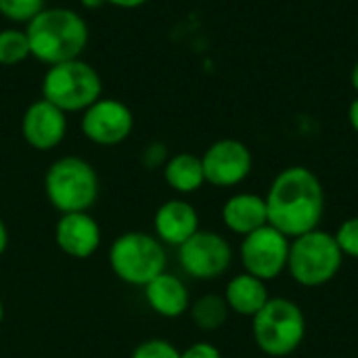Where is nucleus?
Returning <instances> with one entry per match:
<instances>
[{
    "instance_id": "nucleus-13",
    "label": "nucleus",
    "mask_w": 358,
    "mask_h": 358,
    "mask_svg": "<svg viewBox=\"0 0 358 358\" xmlns=\"http://www.w3.org/2000/svg\"><path fill=\"white\" fill-rule=\"evenodd\" d=\"M57 248L73 260L92 258L103 241V231L90 212H69L61 214L55 224Z\"/></svg>"
},
{
    "instance_id": "nucleus-32",
    "label": "nucleus",
    "mask_w": 358,
    "mask_h": 358,
    "mask_svg": "<svg viewBox=\"0 0 358 358\" xmlns=\"http://www.w3.org/2000/svg\"><path fill=\"white\" fill-rule=\"evenodd\" d=\"M357 36H358V23H357Z\"/></svg>"
},
{
    "instance_id": "nucleus-3",
    "label": "nucleus",
    "mask_w": 358,
    "mask_h": 358,
    "mask_svg": "<svg viewBox=\"0 0 358 358\" xmlns=\"http://www.w3.org/2000/svg\"><path fill=\"white\" fill-rule=\"evenodd\" d=\"M101 191L99 174L78 155L55 159L44 174V195L59 214L90 212Z\"/></svg>"
},
{
    "instance_id": "nucleus-12",
    "label": "nucleus",
    "mask_w": 358,
    "mask_h": 358,
    "mask_svg": "<svg viewBox=\"0 0 358 358\" xmlns=\"http://www.w3.org/2000/svg\"><path fill=\"white\" fill-rule=\"evenodd\" d=\"M23 141L36 151L57 149L67 134V113L46 99L34 101L21 117Z\"/></svg>"
},
{
    "instance_id": "nucleus-20",
    "label": "nucleus",
    "mask_w": 358,
    "mask_h": 358,
    "mask_svg": "<svg viewBox=\"0 0 358 358\" xmlns=\"http://www.w3.org/2000/svg\"><path fill=\"white\" fill-rule=\"evenodd\" d=\"M27 57H31V50L25 29L19 27L0 29V65L15 67L21 65Z\"/></svg>"
},
{
    "instance_id": "nucleus-6",
    "label": "nucleus",
    "mask_w": 358,
    "mask_h": 358,
    "mask_svg": "<svg viewBox=\"0 0 358 358\" xmlns=\"http://www.w3.org/2000/svg\"><path fill=\"white\" fill-rule=\"evenodd\" d=\"M344 254L340 252L334 233L315 229L289 243L287 275L302 287H323L342 271Z\"/></svg>"
},
{
    "instance_id": "nucleus-8",
    "label": "nucleus",
    "mask_w": 358,
    "mask_h": 358,
    "mask_svg": "<svg viewBox=\"0 0 358 358\" xmlns=\"http://www.w3.org/2000/svg\"><path fill=\"white\" fill-rule=\"evenodd\" d=\"M289 243L292 239L271 224L241 237L239 260L243 273H250L264 283L279 279L287 271Z\"/></svg>"
},
{
    "instance_id": "nucleus-10",
    "label": "nucleus",
    "mask_w": 358,
    "mask_h": 358,
    "mask_svg": "<svg viewBox=\"0 0 358 358\" xmlns=\"http://www.w3.org/2000/svg\"><path fill=\"white\" fill-rule=\"evenodd\" d=\"M206 185L218 189L239 187L254 168V157L250 147L239 138H220L214 141L201 155Z\"/></svg>"
},
{
    "instance_id": "nucleus-15",
    "label": "nucleus",
    "mask_w": 358,
    "mask_h": 358,
    "mask_svg": "<svg viewBox=\"0 0 358 358\" xmlns=\"http://www.w3.org/2000/svg\"><path fill=\"white\" fill-rule=\"evenodd\" d=\"M143 294L147 306L164 319H178L191 308V294L187 283L178 275L168 271L147 283L143 287Z\"/></svg>"
},
{
    "instance_id": "nucleus-2",
    "label": "nucleus",
    "mask_w": 358,
    "mask_h": 358,
    "mask_svg": "<svg viewBox=\"0 0 358 358\" xmlns=\"http://www.w3.org/2000/svg\"><path fill=\"white\" fill-rule=\"evenodd\" d=\"M31 57L50 65L80 59L88 46V23L84 17L65 6L42 8L29 23H25Z\"/></svg>"
},
{
    "instance_id": "nucleus-14",
    "label": "nucleus",
    "mask_w": 358,
    "mask_h": 358,
    "mask_svg": "<svg viewBox=\"0 0 358 358\" xmlns=\"http://www.w3.org/2000/svg\"><path fill=\"white\" fill-rule=\"evenodd\" d=\"M199 231V214L195 206L182 197L164 201L153 214V235L166 248H180Z\"/></svg>"
},
{
    "instance_id": "nucleus-18",
    "label": "nucleus",
    "mask_w": 358,
    "mask_h": 358,
    "mask_svg": "<svg viewBox=\"0 0 358 358\" xmlns=\"http://www.w3.org/2000/svg\"><path fill=\"white\" fill-rule=\"evenodd\" d=\"M164 180L178 195H193L206 185L201 155L180 151L168 157L164 164Z\"/></svg>"
},
{
    "instance_id": "nucleus-25",
    "label": "nucleus",
    "mask_w": 358,
    "mask_h": 358,
    "mask_svg": "<svg viewBox=\"0 0 358 358\" xmlns=\"http://www.w3.org/2000/svg\"><path fill=\"white\" fill-rule=\"evenodd\" d=\"M180 358H222V352L210 342H195L180 350Z\"/></svg>"
},
{
    "instance_id": "nucleus-4",
    "label": "nucleus",
    "mask_w": 358,
    "mask_h": 358,
    "mask_svg": "<svg viewBox=\"0 0 358 358\" xmlns=\"http://www.w3.org/2000/svg\"><path fill=\"white\" fill-rule=\"evenodd\" d=\"M252 338L256 348L266 357L294 355L306 338L304 310L289 298H271L260 313L252 317Z\"/></svg>"
},
{
    "instance_id": "nucleus-30",
    "label": "nucleus",
    "mask_w": 358,
    "mask_h": 358,
    "mask_svg": "<svg viewBox=\"0 0 358 358\" xmlns=\"http://www.w3.org/2000/svg\"><path fill=\"white\" fill-rule=\"evenodd\" d=\"M80 4H82L84 8H88V10H94V8H99L101 4H105V0H80Z\"/></svg>"
},
{
    "instance_id": "nucleus-24",
    "label": "nucleus",
    "mask_w": 358,
    "mask_h": 358,
    "mask_svg": "<svg viewBox=\"0 0 358 358\" xmlns=\"http://www.w3.org/2000/svg\"><path fill=\"white\" fill-rule=\"evenodd\" d=\"M168 157H170L168 155V149L162 143H151L143 151V164H145V168H164V164L168 162Z\"/></svg>"
},
{
    "instance_id": "nucleus-23",
    "label": "nucleus",
    "mask_w": 358,
    "mask_h": 358,
    "mask_svg": "<svg viewBox=\"0 0 358 358\" xmlns=\"http://www.w3.org/2000/svg\"><path fill=\"white\" fill-rule=\"evenodd\" d=\"M130 358H180V350L170 340L149 338L132 350Z\"/></svg>"
},
{
    "instance_id": "nucleus-5",
    "label": "nucleus",
    "mask_w": 358,
    "mask_h": 358,
    "mask_svg": "<svg viewBox=\"0 0 358 358\" xmlns=\"http://www.w3.org/2000/svg\"><path fill=\"white\" fill-rule=\"evenodd\" d=\"M111 273L126 285L145 287L155 277L166 273V245L151 233L128 231L115 237L107 252Z\"/></svg>"
},
{
    "instance_id": "nucleus-17",
    "label": "nucleus",
    "mask_w": 358,
    "mask_h": 358,
    "mask_svg": "<svg viewBox=\"0 0 358 358\" xmlns=\"http://www.w3.org/2000/svg\"><path fill=\"white\" fill-rule=\"evenodd\" d=\"M224 300H227V306L231 313L252 319L271 300V296H268V287L262 279H258L250 273H239L229 279L227 289H224Z\"/></svg>"
},
{
    "instance_id": "nucleus-31",
    "label": "nucleus",
    "mask_w": 358,
    "mask_h": 358,
    "mask_svg": "<svg viewBox=\"0 0 358 358\" xmlns=\"http://www.w3.org/2000/svg\"><path fill=\"white\" fill-rule=\"evenodd\" d=\"M2 321H4V302L0 300V325H2Z\"/></svg>"
},
{
    "instance_id": "nucleus-28",
    "label": "nucleus",
    "mask_w": 358,
    "mask_h": 358,
    "mask_svg": "<svg viewBox=\"0 0 358 358\" xmlns=\"http://www.w3.org/2000/svg\"><path fill=\"white\" fill-rule=\"evenodd\" d=\"M6 248H8V229H6V224H4V220L0 216V256L6 252Z\"/></svg>"
},
{
    "instance_id": "nucleus-27",
    "label": "nucleus",
    "mask_w": 358,
    "mask_h": 358,
    "mask_svg": "<svg viewBox=\"0 0 358 358\" xmlns=\"http://www.w3.org/2000/svg\"><path fill=\"white\" fill-rule=\"evenodd\" d=\"M348 122H350V128L358 134V96L348 107Z\"/></svg>"
},
{
    "instance_id": "nucleus-9",
    "label": "nucleus",
    "mask_w": 358,
    "mask_h": 358,
    "mask_svg": "<svg viewBox=\"0 0 358 358\" xmlns=\"http://www.w3.org/2000/svg\"><path fill=\"white\" fill-rule=\"evenodd\" d=\"M178 250V264L195 281H216L233 264V248L216 231L199 229Z\"/></svg>"
},
{
    "instance_id": "nucleus-26",
    "label": "nucleus",
    "mask_w": 358,
    "mask_h": 358,
    "mask_svg": "<svg viewBox=\"0 0 358 358\" xmlns=\"http://www.w3.org/2000/svg\"><path fill=\"white\" fill-rule=\"evenodd\" d=\"M149 0H105V4L117 6V8H138L143 4H147Z\"/></svg>"
},
{
    "instance_id": "nucleus-19",
    "label": "nucleus",
    "mask_w": 358,
    "mask_h": 358,
    "mask_svg": "<svg viewBox=\"0 0 358 358\" xmlns=\"http://www.w3.org/2000/svg\"><path fill=\"white\" fill-rule=\"evenodd\" d=\"M189 315H191V321H193V325L197 329H201V331H218L227 323L231 310L227 306L224 296L206 294V296L197 298L195 302H191Z\"/></svg>"
},
{
    "instance_id": "nucleus-22",
    "label": "nucleus",
    "mask_w": 358,
    "mask_h": 358,
    "mask_svg": "<svg viewBox=\"0 0 358 358\" xmlns=\"http://www.w3.org/2000/svg\"><path fill=\"white\" fill-rule=\"evenodd\" d=\"M334 237H336V243H338L340 252L344 254V258L358 260V216L346 218L344 222H340Z\"/></svg>"
},
{
    "instance_id": "nucleus-7",
    "label": "nucleus",
    "mask_w": 358,
    "mask_h": 358,
    "mask_svg": "<svg viewBox=\"0 0 358 358\" xmlns=\"http://www.w3.org/2000/svg\"><path fill=\"white\" fill-rule=\"evenodd\" d=\"M101 96L103 80L99 71L82 59L50 65L42 78V99L65 113L84 111Z\"/></svg>"
},
{
    "instance_id": "nucleus-21",
    "label": "nucleus",
    "mask_w": 358,
    "mask_h": 358,
    "mask_svg": "<svg viewBox=\"0 0 358 358\" xmlns=\"http://www.w3.org/2000/svg\"><path fill=\"white\" fill-rule=\"evenodd\" d=\"M46 0H0V15L13 23H29L44 6Z\"/></svg>"
},
{
    "instance_id": "nucleus-1",
    "label": "nucleus",
    "mask_w": 358,
    "mask_h": 358,
    "mask_svg": "<svg viewBox=\"0 0 358 358\" xmlns=\"http://www.w3.org/2000/svg\"><path fill=\"white\" fill-rule=\"evenodd\" d=\"M264 201L268 224L294 239L319 229L325 216L327 195L321 178L310 168L289 166L273 178Z\"/></svg>"
},
{
    "instance_id": "nucleus-29",
    "label": "nucleus",
    "mask_w": 358,
    "mask_h": 358,
    "mask_svg": "<svg viewBox=\"0 0 358 358\" xmlns=\"http://www.w3.org/2000/svg\"><path fill=\"white\" fill-rule=\"evenodd\" d=\"M350 84H352V88H355V92H357L358 96V59L355 61L352 69H350Z\"/></svg>"
},
{
    "instance_id": "nucleus-11",
    "label": "nucleus",
    "mask_w": 358,
    "mask_h": 358,
    "mask_svg": "<svg viewBox=\"0 0 358 358\" xmlns=\"http://www.w3.org/2000/svg\"><path fill=\"white\" fill-rule=\"evenodd\" d=\"M82 134L99 147L122 145L134 128V115L130 107L117 99L101 96L88 109L82 111Z\"/></svg>"
},
{
    "instance_id": "nucleus-16",
    "label": "nucleus",
    "mask_w": 358,
    "mask_h": 358,
    "mask_svg": "<svg viewBox=\"0 0 358 358\" xmlns=\"http://www.w3.org/2000/svg\"><path fill=\"white\" fill-rule=\"evenodd\" d=\"M222 224L239 237H245L268 224V210L264 195L241 191L231 195L220 210Z\"/></svg>"
}]
</instances>
